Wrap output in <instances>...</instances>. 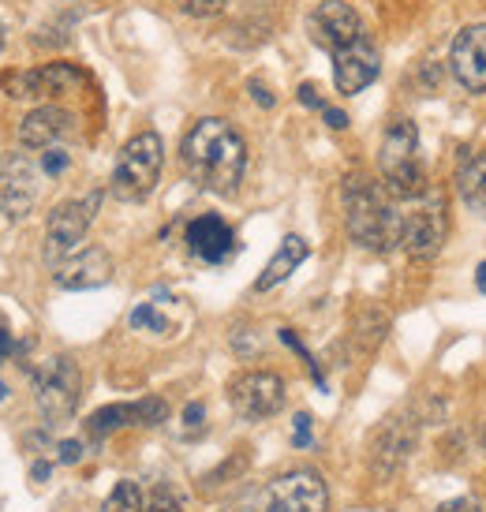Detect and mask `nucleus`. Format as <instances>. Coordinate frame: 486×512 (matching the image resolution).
<instances>
[{
	"label": "nucleus",
	"instance_id": "nucleus-6",
	"mask_svg": "<svg viewBox=\"0 0 486 512\" xmlns=\"http://www.w3.org/2000/svg\"><path fill=\"white\" fill-rule=\"evenodd\" d=\"M83 397V374L68 356H49L45 363L34 367V400L38 412L57 427L64 419H72Z\"/></svg>",
	"mask_w": 486,
	"mask_h": 512
},
{
	"label": "nucleus",
	"instance_id": "nucleus-11",
	"mask_svg": "<svg viewBox=\"0 0 486 512\" xmlns=\"http://www.w3.org/2000/svg\"><path fill=\"white\" fill-rule=\"evenodd\" d=\"M307 34L318 49H326L333 57L337 49L356 42L359 34H367V27H363V19L348 0H322L315 12L307 15Z\"/></svg>",
	"mask_w": 486,
	"mask_h": 512
},
{
	"label": "nucleus",
	"instance_id": "nucleus-8",
	"mask_svg": "<svg viewBox=\"0 0 486 512\" xmlns=\"http://www.w3.org/2000/svg\"><path fill=\"white\" fill-rule=\"evenodd\" d=\"M101 206V191H90L83 199H68L53 206V214L45 217V258L57 266L68 255H75V247L83 243L86 228L94 225V214Z\"/></svg>",
	"mask_w": 486,
	"mask_h": 512
},
{
	"label": "nucleus",
	"instance_id": "nucleus-37",
	"mask_svg": "<svg viewBox=\"0 0 486 512\" xmlns=\"http://www.w3.org/2000/svg\"><path fill=\"white\" fill-rule=\"evenodd\" d=\"M0 49H4V27H0Z\"/></svg>",
	"mask_w": 486,
	"mask_h": 512
},
{
	"label": "nucleus",
	"instance_id": "nucleus-23",
	"mask_svg": "<svg viewBox=\"0 0 486 512\" xmlns=\"http://www.w3.org/2000/svg\"><path fill=\"white\" fill-rule=\"evenodd\" d=\"M128 322H131V329H154V333H165V329H169V322L154 311V303H139V307L131 311Z\"/></svg>",
	"mask_w": 486,
	"mask_h": 512
},
{
	"label": "nucleus",
	"instance_id": "nucleus-26",
	"mask_svg": "<svg viewBox=\"0 0 486 512\" xmlns=\"http://www.w3.org/2000/svg\"><path fill=\"white\" fill-rule=\"evenodd\" d=\"M434 512H483V505L475 498H453V501H442Z\"/></svg>",
	"mask_w": 486,
	"mask_h": 512
},
{
	"label": "nucleus",
	"instance_id": "nucleus-5",
	"mask_svg": "<svg viewBox=\"0 0 486 512\" xmlns=\"http://www.w3.org/2000/svg\"><path fill=\"white\" fill-rule=\"evenodd\" d=\"M401 217H404V240L401 247L412 258L427 262L442 251L445 232H449V202H445L442 187L430 184V191H423L419 199L401 202Z\"/></svg>",
	"mask_w": 486,
	"mask_h": 512
},
{
	"label": "nucleus",
	"instance_id": "nucleus-16",
	"mask_svg": "<svg viewBox=\"0 0 486 512\" xmlns=\"http://www.w3.org/2000/svg\"><path fill=\"white\" fill-rule=\"evenodd\" d=\"M53 281L60 288H68V292H86V288L109 285L113 281V258L101 247H83V251L64 258V262H57Z\"/></svg>",
	"mask_w": 486,
	"mask_h": 512
},
{
	"label": "nucleus",
	"instance_id": "nucleus-3",
	"mask_svg": "<svg viewBox=\"0 0 486 512\" xmlns=\"http://www.w3.org/2000/svg\"><path fill=\"white\" fill-rule=\"evenodd\" d=\"M378 172H382V187L397 202H412L423 191H430V176L419 154V131L412 120H393L382 135V150H378Z\"/></svg>",
	"mask_w": 486,
	"mask_h": 512
},
{
	"label": "nucleus",
	"instance_id": "nucleus-38",
	"mask_svg": "<svg viewBox=\"0 0 486 512\" xmlns=\"http://www.w3.org/2000/svg\"><path fill=\"white\" fill-rule=\"evenodd\" d=\"M483 453H486V434H483Z\"/></svg>",
	"mask_w": 486,
	"mask_h": 512
},
{
	"label": "nucleus",
	"instance_id": "nucleus-2",
	"mask_svg": "<svg viewBox=\"0 0 486 512\" xmlns=\"http://www.w3.org/2000/svg\"><path fill=\"white\" fill-rule=\"evenodd\" d=\"M344 225L348 236L374 255H389L404 240L401 202L363 172L344 180Z\"/></svg>",
	"mask_w": 486,
	"mask_h": 512
},
{
	"label": "nucleus",
	"instance_id": "nucleus-12",
	"mask_svg": "<svg viewBox=\"0 0 486 512\" xmlns=\"http://www.w3.org/2000/svg\"><path fill=\"white\" fill-rule=\"evenodd\" d=\"M382 72V57L378 45L371 42V34H359L352 45H344L333 53V83L341 94H359L378 79Z\"/></svg>",
	"mask_w": 486,
	"mask_h": 512
},
{
	"label": "nucleus",
	"instance_id": "nucleus-7",
	"mask_svg": "<svg viewBox=\"0 0 486 512\" xmlns=\"http://www.w3.org/2000/svg\"><path fill=\"white\" fill-rule=\"evenodd\" d=\"M251 512H329L326 479L311 468H296L288 475H277Z\"/></svg>",
	"mask_w": 486,
	"mask_h": 512
},
{
	"label": "nucleus",
	"instance_id": "nucleus-29",
	"mask_svg": "<svg viewBox=\"0 0 486 512\" xmlns=\"http://www.w3.org/2000/svg\"><path fill=\"white\" fill-rule=\"evenodd\" d=\"M300 101H303V105H311V109H326V101L318 98V90L311 83L300 86Z\"/></svg>",
	"mask_w": 486,
	"mask_h": 512
},
{
	"label": "nucleus",
	"instance_id": "nucleus-17",
	"mask_svg": "<svg viewBox=\"0 0 486 512\" xmlns=\"http://www.w3.org/2000/svg\"><path fill=\"white\" fill-rule=\"evenodd\" d=\"M75 135V116L60 105H38L34 113L23 116L19 124V143L27 150H53L64 146Z\"/></svg>",
	"mask_w": 486,
	"mask_h": 512
},
{
	"label": "nucleus",
	"instance_id": "nucleus-4",
	"mask_svg": "<svg viewBox=\"0 0 486 512\" xmlns=\"http://www.w3.org/2000/svg\"><path fill=\"white\" fill-rule=\"evenodd\" d=\"M161 165H165L161 135L158 131H139L135 139L124 143V150H120V157H116L109 191H113L120 202L150 199V191H154L161 180Z\"/></svg>",
	"mask_w": 486,
	"mask_h": 512
},
{
	"label": "nucleus",
	"instance_id": "nucleus-19",
	"mask_svg": "<svg viewBox=\"0 0 486 512\" xmlns=\"http://www.w3.org/2000/svg\"><path fill=\"white\" fill-rule=\"evenodd\" d=\"M457 195L472 214L486 217V150H475V154L460 157Z\"/></svg>",
	"mask_w": 486,
	"mask_h": 512
},
{
	"label": "nucleus",
	"instance_id": "nucleus-20",
	"mask_svg": "<svg viewBox=\"0 0 486 512\" xmlns=\"http://www.w3.org/2000/svg\"><path fill=\"white\" fill-rule=\"evenodd\" d=\"M307 255H311V247H307V240H303V236H285V240H281V247L273 251V258L266 262L262 277L255 281V288H258V292H270V288H277L281 281H288V277L296 273V266H300Z\"/></svg>",
	"mask_w": 486,
	"mask_h": 512
},
{
	"label": "nucleus",
	"instance_id": "nucleus-35",
	"mask_svg": "<svg viewBox=\"0 0 486 512\" xmlns=\"http://www.w3.org/2000/svg\"><path fill=\"white\" fill-rule=\"evenodd\" d=\"M64 4H79V8H86V4H98V0H64Z\"/></svg>",
	"mask_w": 486,
	"mask_h": 512
},
{
	"label": "nucleus",
	"instance_id": "nucleus-15",
	"mask_svg": "<svg viewBox=\"0 0 486 512\" xmlns=\"http://www.w3.org/2000/svg\"><path fill=\"white\" fill-rule=\"evenodd\" d=\"M165 415H169V408L158 397H146L139 404H109V408H98L86 419V434L101 441L124 427H158Z\"/></svg>",
	"mask_w": 486,
	"mask_h": 512
},
{
	"label": "nucleus",
	"instance_id": "nucleus-30",
	"mask_svg": "<svg viewBox=\"0 0 486 512\" xmlns=\"http://www.w3.org/2000/svg\"><path fill=\"white\" fill-rule=\"evenodd\" d=\"M322 116H326V124L333 131H344V128H348V116H344L341 109H329V105H326V109H322Z\"/></svg>",
	"mask_w": 486,
	"mask_h": 512
},
{
	"label": "nucleus",
	"instance_id": "nucleus-25",
	"mask_svg": "<svg viewBox=\"0 0 486 512\" xmlns=\"http://www.w3.org/2000/svg\"><path fill=\"white\" fill-rule=\"evenodd\" d=\"M146 512H180V505H176V498H172L169 486H158V490L150 494V505H146Z\"/></svg>",
	"mask_w": 486,
	"mask_h": 512
},
{
	"label": "nucleus",
	"instance_id": "nucleus-14",
	"mask_svg": "<svg viewBox=\"0 0 486 512\" xmlns=\"http://www.w3.org/2000/svg\"><path fill=\"white\" fill-rule=\"evenodd\" d=\"M449 68L468 94H486V23H472L453 38Z\"/></svg>",
	"mask_w": 486,
	"mask_h": 512
},
{
	"label": "nucleus",
	"instance_id": "nucleus-36",
	"mask_svg": "<svg viewBox=\"0 0 486 512\" xmlns=\"http://www.w3.org/2000/svg\"><path fill=\"white\" fill-rule=\"evenodd\" d=\"M8 397V385H4V378H0V400Z\"/></svg>",
	"mask_w": 486,
	"mask_h": 512
},
{
	"label": "nucleus",
	"instance_id": "nucleus-33",
	"mask_svg": "<svg viewBox=\"0 0 486 512\" xmlns=\"http://www.w3.org/2000/svg\"><path fill=\"white\" fill-rule=\"evenodd\" d=\"M251 94H255L258 105H266V109H270V105H273V94H270V90H266V86H262V83H251Z\"/></svg>",
	"mask_w": 486,
	"mask_h": 512
},
{
	"label": "nucleus",
	"instance_id": "nucleus-31",
	"mask_svg": "<svg viewBox=\"0 0 486 512\" xmlns=\"http://www.w3.org/2000/svg\"><path fill=\"white\" fill-rule=\"evenodd\" d=\"M202 404H187V412H184V423L187 427H202Z\"/></svg>",
	"mask_w": 486,
	"mask_h": 512
},
{
	"label": "nucleus",
	"instance_id": "nucleus-34",
	"mask_svg": "<svg viewBox=\"0 0 486 512\" xmlns=\"http://www.w3.org/2000/svg\"><path fill=\"white\" fill-rule=\"evenodd\" d=\"M475 285H479V292L486 296V262H479V270H475Z\"/></svg>",
	"mask_w": 486,
	"mask_h": 512
},
{
	"label": "nucleus",
	"instance_id": "nucleus-1",
	"mask_svg": "<svg viewBox=\"0 0 486 512\" xmlns=\"http://www.w3.org/2000/svg\"><path fill=\"white\" fill-rule=\"evenodd\" d=\"M184 169L191 184L214 195H236V187L247 169V143L243 135L221 116H202L180 143Z\"/></svg>",
	"mask_w": 486,
	"mask_h": 512
},
{
	"label": "nucleus",
	"instance_id": "nucleus-21",
	"mask_svg": "<svg viewBox=\"0 0 486 512\" xmlns=\"http://www.w3.org/2000/svg\"><path fill=\"white\" fill-rule=\"evenodd\" d=\"M101 512H146V501H143V490H139V483L120 479V483L113 486V494L105 498Z\"/></svg>",
	"mask_w": 486,
	"mask_h": 512
},
{
	"label": "nucleus",
	"instance_id": "nucleus-27",
	"mask_svg": "<svg viewBox=\"0 0 486 512\" xmlns=\"http://www.w3.org/2000/svg\"><path fill=\"white\" fill-rule=\"evenodd\" d=\"M292 427H296V445H300V449H307V445H311V415H296V419H292Z\"/></svg>",
	"mask_w": 486,
	"mask_h": 512
},
{
	"label": "nucleus",
	"instance_id": "nucleus-9",
	"mask_svg": "<svg viewBox=\"0 0 486 512\" xmlns=\"http://www.w3.org/2000/svg\"><path fill=\"white\" fill-rule=\"evenodd\" d=\"M42 176V165H34L19 150L0 157V214L8 217V221H23L38 206V191H42L38 180Z\"/></svg>",
	"mask_w": 486,
	"mask_h": 512
},
{
	"label": "nucleus",
	"instance_id": "nucleus-24",
	"mask_svg": "<svg viewBox=\"0 0 486 512\" xmlns=\"http://www.w3.org/2000/svg\"><path fill=\"white\" fill-rule=\"evenodd\" d=\"M229 0H176V8L184 15H195V19H206V15H217Z\"/></svg>",
	"mask_w": 486,
	"mask_h": 512
},
{
	"label": "nucleus",
	"instance_id": "nucleus-13",
	"mask_svg": "<svg viewBox=\"0 0 486 512\" xmlns=\"http://www.w3.org/2000/svg\"><path fill=\"white\" fill-rule=\"evenodd\" d=\"M83 83V72L75 64H45L34 72H15L4 75L0 86L8 90V98H60V94H72L75 86Z\"/></svg>",
	"mask_w": 486,
	"mask_h": 512
},
{
	"label": "nucleus",
	"instance_id": "nucleus-28",
	"mask_svg": "<svg viewBox=\"0 0 486 512\" xmlns=\"http://www.w3.org/2000/svg\"><path fill=\"white\" fill-rule=\"evenodd\" d=\"M83 456V445L79 441H60V464H75Z\"/></svg>",
	"mask_w": 486,
	"mask_h": 512
},
{
	"label": "nucleus",
	"instance_id": "nucleus-32",
	"mask_svg": "<svg viewBox=\"0 0 486 512\" xmlns=\"http://www.w3.org/2000/svg\"><path fill=\"white\" fill-rule=\"evenodd\" d=\"M15 352V337L8 329H0V359H8Z\"/></svg>",
	"mask_w": 486,
	"mask_h": 512
},
{
	"label": "nucleus",
	"instance_id": "nucleus-10",
	"mask_svg": "<svg viewBox=\"0 0 486 512\" xmlns=\"http://www.w3.org/2000/svg\"><path fill=\"white\" fill-rule=\"evenodd\" d=\"M229 404L247 423L270 419L285 408V382L270 370H243L229 382Z\"/></svg>",
	"mask_w": 486,
	"mask_h": 512
},
{
	"label": "nucleus",
	"instance_id": "nucleus-18",
	"mask_svg": "<svg viewBox=\"0 0 486 512\" xmlns=\"http://www.w3.org/2000/svg\"><path fill=\"white\" fill-rule=\"evenodd\" d=\"M187 251L206 266H221L236 255V232L217 214H199L187 225Z\"/></svg>",
	"mask_w": 486,
	"mask_h": 512
},
{
	"label": "nucleus",
	"instance_id": "nucleus-22",
	"mask_svg": "<svg viewBox=\"0 0 486 512\" xmlns=\"http://www.w3.org/2000/svg\"><path fill=\"white\" fill-rule=\"evenodd\" d=\"M38 165H42V172L49 176V180H57V176H64V172H68V165H72V154H68L64 146H53V150H42Z\"/></svg>",
	"mask_w": 486,
	"mask_h": 512
}]
</instances>
